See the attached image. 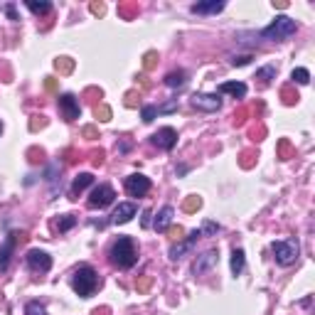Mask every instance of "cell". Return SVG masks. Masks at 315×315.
<instances>
[{
	"label": "cell",
	"instance_id": "obj_1",
	"mask_svg": "<svg viewBox=\"0 0 315 315\" xmlns=\"http://www.w3.org/2000/svg\"><path fill=\"white\" fill-rule=\"evenodd\" d=\"M109 258H111V263L119 266V268H130V266H135L138 252H135L133 239H130V237H119V239L114 242L111 252H109Z\"/></svg>",
	"mask_w": 315,
	"mask_h": 315
},
{
	"label": "cell",
	"instance_id": "obj_2",
	"mask_svg": "<svg viewBox=\"0 0 315 315\" xmlns=\"http://www.w3.org/2000/svg\"><path fill=\"white\" fill-rule=\"evenodd\" d=\"M101 286V278H99V273L91 268V266H79L76 268V273H74V278H71V288L81 296V298H91L94 296V291Z\"/></svg>",
	"mask_w": 315,
	"mask_h": 315
},
{
	"label": "cell",
	"instance_id": "obj_3",
	"mask_svg": "<svg viewBox=\"0 0 315 315\" xmlns=\"http://www.w3.org/2000/svg\"><path fill=\"white\" fill-rule=\"evenodd\" d=\"M296 30H298V25H296V20H291L288 15H278L266 30H261V37L263 40H273V42H281V40H286V37H291V35H296Z\"/></svg>",
	"mask_w": 315,
	"mask_h": 315
},
{
	"label": "cell",
	"instance_id": "obj_4",
	"mask_svg": "<svg viewBox=\"0 0 315 315\" xmlns=\"http://www.w3.org/2000/svg\"><path fill=\"white\" fill-rule=\"evenodd\" d=\"M271 249H273V258H276L281 266H291V263H296V258H298V253H301V247H298L296 239L273 242Z\"/></svg>",
	"mask_w": 315,
	"mask_h": 315
},
{
	"label": "cell",
	"instance_id": "obj_5",
	"mask_svg": "<svg viewBox=\"0 0 315 315\" xmlns=\"http://www.w3.org/2000/svg\"><path fill=\"white\" fill-rule=\"evenodd\" d=\"M114 197H116V192H114L111 185H99L89 194V207L91 209H104V207H109L114 202Z\"/></svg>",
	"mask_w": 315,
	"mask_h": 315
},
{
	"label": "cell",
	"instance_id": "obj_6",
	"mask_svg": "<svg viewBox=\"0 0 315 315\" xmlns=\"http://www.w3.org/2000/svg\"><path fill=\"white\" fill-rule=\"evenodd\" d=\"M27 239V234L25 232H12V234H7V239L2 242V247H0V271H5L7 266H10V258H12V252H15V247H17V242H25Z\"/></svg>",
	"mask_w": 315,
	"mask_h": 315
},
{
	"label": "cell",
	"instance_id": "obj_7",
	"mask_svg": "<svg viewBox=\"0 0 315 315\" xmlns=\"http://www.w3.org/2000/svg\"><path fill=\"white\" fill-rule=\"evenodd\" d=\"M126 192L130 197H145L150 192V180L140 173H133L126 178Z\"/></svg>",
	"mask_w": 315,
	"mask_h": 315
},
{
	"label": "cell",
	"instance_id": "obj_8",
	"mask_svg": "<svg viewBox=\"0 0 315 315\" xmlns=\"http://www.w3.org/2000/svg\"><path fill=\"white\" fill-rule=\"evenodd\" d=\"M150 140H153V145H158L160 150H173L175 143H178V130L170 128V126H165V128H160L158 133H153Z\"/></svg>",
	"mask_w": 315,
	"mask_h": 315
},
{
	"label": "cell",
	"instance_id": "obj_9",
	"mask_svg": "<svg viewBox=\"0 0 315 315\" xmlns=\"http://www.w3.org/2000/svg\"><path fill=\"white\" fill-rule=\"evenodd\" d=\"M27 266L32 268V271H40V273H45V271H50L52 268V256L47 252H40V249H32V252H27Z\"/></svg>",
	"mask_w": 315,
	"mask_h": 315
},
{
	"label": "cell",
	"instance_id": "obj_10",
	"mask_svg": "<svg viewBox=\"0 0 315 315\" xmlns=\"http://www.w3.org/2000/svg\"><path fill=\"white\" fill-rule=\"evenodd\" d=\"M57 101H60V111H62L64 121H76V119H79L81 106H79V101H76L71 94H62Z\"/></svg>",
	"mask_w": 315,
	"mask_h": 315
},
{
	"label": "cell",
	"instance_id": "obj_11",
	"mask_svg": "<svg viewBox=\"0 0 315 315\" xmlns=\"http://www.w3.org/2000/svg\"><path fill=\"white\" fill-rule=\"evenodd\" d=\"M199 237H202V234H199V229H194V232L189 234L188 239H180L178 244H173V247H170V252H168V256H170L173 261L183 258V256H185V253H188L189 249L194 247V244H197V239H199Z\"/></svg>",
	"mask_w": 315,
	"mask_h": 315
},
{
	"label": "cell",
	"instance_id": "obj_12",
	"mask_svg": "<svg viewBox=\"0 0 315 315\" xmlns=\"http://www.w3.org/2000/svg\"><path fill=\"white\" fill-rule=\"evenodd\" d=\"M192 106L194 109H199V111H217L219 106H222V99L217 96V94H194L192 96Z\"/></svg>",
	"mask_w": 315,
	"mask_h": 315
},
{
	"label": "cell",
	"instance_id": "obj_13",
	"mask_svg": "<svg viewBox=\"0 0 315 315\" xmlns=\"http://www.w3.org/2000/svg\"><path fill=\"white\" fill-rule=\"evenodd\" d=\"M133 217H135V204H133V202H121V204L116 207L111 222H114V224H126V222H130Z\"/></svg>",
	"mask_w": 315,
	"mask_h": 315
},
{
	"label": "cell",
	"instance_id": "obj_14",
	"mask_svg": "<svg viewBox=\"0 0 315 315\" xmlns=\"http://www.w3.org/2000/svg\"><path fill=\"white\" fill-rule=\"evenodd\" d=\"M217 263V249H209V252H204L197 261H194V266H192V271H194V276H202L207 268H212Z\"/></svg>",
	"mask_w": 315,
	"mask_h": 315
},
{
	"label": "cell",
	"instance_id": "obj_15",
	"mask_svg": "<svg viewBox=\"0 0 315 315\" xmlns=\"http://www.w3.org/2000/svg\"><path fill=\"white\" fill-rule=\"evenodd\" d=\"M219 94H232L234 99H244L247 96V84H242V81H224V84H219Z\"/></svg>",
	"mask_w": 315,
	"mask_h": 315
},
{
	"label": "cell",
	"instance_id": "obj_16",
	"mask_svg": "<svg viewBox=\"0 0 315 315\" xmlns=\"http://www.w3.org/2000/svg\"><path fill=\"white\" fill-rule=\"evenodd\" d=\"M173 214H175V209H173L170 204H165V207L158 212V217H155V229H158V232L170 229V224H173Z\"/></svg>",
	"mask_w": 315,
	"mask_h": 315
},
{
	"label": "cell",
	"instance_id": "obj_17",
	"mask_svg": "<svg viewBox=\"0 0 315 315\" xmlns=\"http://www.w3.org/2000/svg\"><path fill=\"white\" fill-rule=\"evenodd\" d=\"M91 183H94V175L91 173H79L74 178V185H71V199H76V194H81Z\"/></svg>",
	"mask_w": 315,
	"mask_h": 315
},
{
	"label": "cell",
	"instance_id": "obj_18",
	"mask_svg": "<svg viewBox=\"0 0 315 315\" xmlns=\"http://www.w3.org/2000/svg\"><path fill=\"white\" fill-rule=\"evenodd\" d=\"M222 10H224L222 0H209V2H194L192 5V12H199V15H204V12H222Z\"/></svg>",
	"mask_w": 315,
	"mask_h": 315
},
{
	"label": "cell",
	"instance_id": "obj_19",
	"mask_svg": "<svg viewBox=\"0 0 315 315\" xmlns=\"http://www.w3.org/2000/svg\"><path fill=\"white\" fill-rule=\"evenodd\" d=\"M185 81H188V74H185L183 69H175V71H170V74L165 76V84H168L170 89H178V86H185Z\"/></svg>",
	"mask_w": 315,
	"mask_h": 315
},
{
	"label": "cell",
	"instance_id": "obj_20",
	"mask_svg": "<svg viewBox=\"0 0 315 315\" xmlns=\"http://www.w3.org/2000/svg\"><path fill=\"white\" fill-rule=\"evenodd\" d=\"M27 7H30L35 15H50V12H52V2H47V0H42V2L27 0Z\"/></svg>",
	"mask_w": 315,
	"mask_h": 315
},
{
	"label": "cell",
	"instance_id": "obj_21",
	"mask_svg": "<svg viewBox=\"0 0 315 315\" xmlns=\"http://www.w3.org/2000/svg\"><path fill=\"white\" fill-rule=\"evenodd\" d=\"M242 271H244V252L242 249H234L232 252V273L239 276Z\"/></svg>",
	"mask_w": 315,
	"mask_h": 315
},
{
	"label": "cell",
	"instance_id": "obj_22",
	"mask_svg": "<svg viewBox=\"0 0 315 315\" xmlns=\"http://www.w3.org/2000/svg\"><path fill=\"white\" fill-rule=\"evenodd\" d=\"M55 69H57L60 74H71V71H74V60H71V57H57V60H55Z\"/></svg>",
	"mask_w": 315,
	"mask_h": 315
},
{
	"label": "cell",
	"instance_id": "obj_23",
	"mask_svg": "<svg viewBox=\"0 0 315 315\" xmlns=\"http://www.w3.org/2000/svg\"><path fill=\"white\" fill-rule=\"evenodd\" d=\"M291 79H293V84H308L311 81V71L303 69V66H298V69L291 71Z\"/></svg>",
	"mask_w": 315,
	"mask_h": 315
},
{
	"label": "cell",
	"instance_id": "obj_24",
	"mask_svg": "<svg viewBox=\"0 0 315 315\" xmlns=\"http://www.w3.org/2000/svg\"><path fill=\"white\" fill-rule=\"evenodd\" d=\"M256 79H261L263 84H268L271 79H276V66H271V64H268V66H261V69L256 71Z\"/></svg>",
	"mask_w": 315,
	"mask_h": 315
},
{
	"label": "cell",
	"instance_id": "obj_25",
	"mask_svg": "<svg viewBox=\"0 0 315 315\" xmlns=\"http://www.w3.org/2000/svg\"><path fill=\"white\" fill-rule=\"evenodd\" d=\"M74 224H76V217H74V214H62V217L57 219V229H60V232H69Z\"/></svg>",
	"mask_w": 315,
	"mask_h": 315
},
{
	"label": "cell",
	"instance_id": "obj_26",
	"mask_svg": "<svg viewBox=\"0 0 315 315\" xmlns=\"http://www.w3.org/2000/svg\"><path fill=\"white\" fill-rule=\"evenodd\" d=\"M25 315H47V308L40 301H30L27 308H25Z\"/></svg>",
	"mask_w": 315,
	"mask_h": 315
},
{
	"label": "cell",
	"instance_id": "obj_27",
	"mask_svg": "<svg viewBox=\"0 0 315 315\" xmlns=\"http://www.w3.org/2000/svg\"><path fill=\"white\" fill-rule=\"evenodd\" d=\"M94 116H96L99 121H111V109H109L106 104H96V106H94Z\"/></svg>",
	"mask_w": 315,
	"mask_h": 315
},
{
	"label": "cell",
	"instance_id": "obj_28",
	"mask_svg": "<svg viewBox=\"0 0 315 315\" xmlns=\"http://www.w3.org/2000/svg\"><path fill=\"white\" fill-rule=\"evenodd\" d=\"M291 155H293L291 140H286V138H283V140H278V158H281V160H288Z\"/></svg>",
	"mask_w": 315,
	"mask_h": 315
},
{
	"label": "cell",
	"instance_id": "obj_29",
	"mask_svg": "<svg viewBox=\"0 0 315 315\" xmlns=\"http://www.w3.org/2000/svg\"><path fill=\"white\" fill-rule=\"evenodd\" d=\"M158 52L155 50H150V52H145V57H143V69L145 71H150V69H155V64H158Z\"/></svg>",
	"mask_w": 315,
	"mask_h": 315
},
{
	"label": "cell",
	"instance_id": "obj_30",
	"mask_svg": "<svg viewBox=\"0 0 315 315\" xmlns=\"http://www.w3.org/2000/svg\"><path fill=\"white\" fill-rule=\"evenodd\" d=\"M199 207H202V199H199L197 194H189L188 199L183 202V209H185V212H197Z\"/></svg>",
	"mask_w": 315,
	"mask_h": 315
},
{
	"label": "cell",
	"instance_id": "obj_31",
	"mask_svg": "<svg viewBox=\"0 0 315 315\" xmlns=\"http://www.w3.org/2000/svg\"><path fill=\"white\" fill-rule=\"evenodd\" d=\"M217 232H219V224H217V222H209V219H207V222L202 224V229H199L202 237H214Z\"/></svg>",
	"mask_w": 315,
	"mask_h": 315
},
{
	"label": "cell",
	"instance_id": "obj_32",
	"mask_svg": "<svg viewBox=\"0 0 315 315\" xmlns=\"http://www.w3.org/2000/svg\"><path fill=\"white\" fill-rule=\"evenodd\" d=\"M155 116H158V106H143V121L145 124L155 121Z\"/></svg>",
	"mask_w": 315,
	"mask_h": 315
},
{
	"label": "cell",
	"instance_id": "obj_33",
	"mask_svg": "<svg viewBox=\"0 0 315 315\" xmlns=\"http://www.w3.org/2000/svg\"><path fill=\"white\" fill-rule=\"evenodd\" d=\"M281 96H283V101H286V104H288V106H291V104H296V101H298V94H293V89H288V86H286V89H283V91H281Z\"/></svg>",
	"mask_w": 315,
	"mask_h": 315
},
{
	"label": "cell",
	"instance_id": "obj_34",
	"mask_svg": "<svg viewBox=\"0 0 315 315\" xmlns=\"http://www.w3.org/2000/svg\"><path fill=\"white\" fill-rule=\"evenodd\" d=\"M138 99H140V91H126V106L128 109L138 106Z\"/></svg>",
	"mask_w": 315,
	"mask_h": 315
},
{
	"label": "cell",
	"instance_id": "obj_35",
	"mask_svg": "<svg viewBox=\"0 0 315 315\" xmlns=\"http://www.w3.org/2000/svg\"><path fill=\"white\" fill-rule=\"evenodd\" d=\"M150 283H153V276H143V278L138 281V293H145V291L150 288Z\"/></svg>",
	"mask_w": 315,
	"mask_h": 315
},
{
	"label": "cell",
	"instance_id": "obj_36",
	"mask_svg": "<svg viewBox=\"0 0 315 315\" xmlns=\"http://www.w3.org/2000/svg\"><path fill=\"white\" fill-rule=\"evenodd\" d=\"M47 124L45 121V116H32V121H30V130H37V128H42Z\"/></svg>",
	"mask_w": 315,
	"mask_h": 315
},
{
	"label": "cell",
	"instance_id": "obj_37",
	"mask_svg": "<svg viewBox=\"0 0 315 315\" xmlns=\"http://www.w3.org/2000/svg\"><path fill=\"white\" fill-rule=\"evenodd\" d=\"M249 62H252V55H239V57H234V60H232L234 66H244V64H249Z\"/></svg>",
	"mask_w": 315,
	"mask_h": 315
},
{
	"label": "cell",
	"instance_id": "obj_38",
	"mask_svg": "<svg viewBox=\"0 0 315 315\" xmlns=\"http://www.w3.org/2000/svg\"><path fill=\"white\" fill-rule=\"evenodd\" d=\"M89 10H91L94 15H104V12H106V5H104V2H91Z\"/></svg>",
	"mask_w": 315,
	"mask_h": 315
},
{
	"label": "cell",
	"instance_id": "obj_39",
	"mask_svg": "<svg viewBox=\"0 0 315 315\" xmlns=\"http://www.w3.org/2000/svg\"><path fill=\"white\" fill-rule=\"evenodd\" d=\"M27 155H30V160H32V163H37V160H42V155H45V153H42L40 148H30V150H27Z\"/></svg>",
	"mask_w": 315,
	"mask_h": 315
},
{
	"label": "cell",
	"instance_id": "obj_40",
	"mask_svg": "<svg viewBox=\"0 0 315 315\" xmlns=\"http://www.w3.org/2000/svg\"><path fill=\"white\" fill-rule=\"evenodd\" d=\"M175 109H178V99H170V101H168L163 109H158V111H163V114H170V111H175Z\"/></svg>",
	"mask_w": 315,
	"mask_h": 315
},
{
	"label": "cell",
	"instance_id": "obj_41",
	"mask_svg": "<svg viewBox=\"0 0 315 315\" xmlns=\"http://www.w3.org/2000/svg\"><path fill=\"white\" fill-rule=\"evenodd\" d=\"M121 12H124L126 17H133V15L138 12V5H121Z\"/></svg>",
	"mask_w": 315,
	"mask_h": 315
},
{
	"label": "cell",
	"instance_id": "obj_42",
	"mask_svg": "<svg viewBox=\"0 0 315 315\" xmlns=\"http://www.w3.org/2000/svg\"><path fill=\"white\" fill-rule=\"evenodd\" d=\"M81 133H84V138H89V140L99 138V133H96V128H94V126H86L84 130H81Z\"/></svg>",
	"mask_w": 315,
	"mask_h": 315
},
{
	"label": "cell",
	"instance_id": "obj_43",
	"mask_svg": "<svg viewBox=\"0 0 315 315\" xmlns=\"http://www.w3.org/2000/svg\"><path fill=\"white\" fill-rule=\"evenodd\" d=\"M183 234H185V229H183V227H173V229H170V237H173V239H178V242L183 239Z\"/></svg>",
	"mask_w": 315,
	"mask_h": 315
},
{
	"label": "cell",
	"instance_id": "obj_44",
	"mask_svg": "<svg viewBox=\"0 0 315 315\" xmlns=\"http://www.w3.org/2000/svg\"><path fill=\"white\" fill-rule=\"evenodd\" d=\"M45 89H47V91H55V89H57V81H55L52 76H47V79H45Z\"/></svg>",
	"mask_w": 315,
	"mask_h": 315
},
{
	"label": "cell",
	"instance_id": "obj_45",
	"mask_svg": "<svg viewBox=\"0 0 315 315\" xmlns=\"http://www.w3.org/2000/svg\"><path fill=\"white\" fill-rule=\"evenodd\" d=\"M5 12L10 20H17V12H15V5H5Z\"/></svg>",
	"mask_w": 315,
	"mask_h": 315
},
{
	"label": "cell",
	"instance_id": "obj_46",
	"mask_svg": "<svg viewBox=\"0 0 315 315\" xmlns=\"http://www.w3.org/2000/svg\"><path fill=\"white\" fill-rule=\"evenodd\" d=\"M91 163H94V165L99 168V165L104 163V150H99V153H94V160H91Z\"/></svg>",
	"mask_w": 315,
	"mask_h": 315
},
{
	"label": "cell",
	"instance_id": "obj_47",
	"mask_svg": "<svg viewBox=\"0 0 315 315\" xmlns=\"http://www.w3.org/2000/svg\"><path fill=\"white\" fill-rule=\"evenodd\" d=\"M242 158H244V160H242V165H244V168H252V163H253V160H252V158H253L252 153H244Z\"/></svg>",
	"mask_w": 315,
	"mask_h": 315
},
{
	"label": "cell",
	"instance_id": "obj_48",
	"mask_svg": "<svg viewBox=\"0 0 315 315\" xmlns=\"http://www.w3.org/2000/svg\"><path fill=\"white\" fill-rule=\"evenodd\" d=\"M143 227H150V209L143 212Z\"/></svg>",
	"mask_w": 315,
	"mask_h": 315
},
{
	"label": "cell",
	"instance_id": "obj_49",
	"mask_svg": "<svg viewBox=\"0 0 315 315\" xmlns=\"http://www.w3.org/2000/svg\"><path fill=\"white\" fill-rule=\"evenodd\" d=\"M91 315H111V311H109V308H96Z\"/></svg>",
	"mask_w": 315,
	"mask_h": 315
},
{
	"label": "cell",
	"instance_id": "obj_50",
	"mask_svg": "<svg viewBox=\"0 0 315 315\" xmlns=\"http://www.w3.org/2000/svg\"><path fill=\"white\" fill-rule=\"evenodd\" d=\"M0 130H2V124H0Z\"/></svg>",
	"mask_w": 315,
	"mask_h": 315
}]
</instances>
